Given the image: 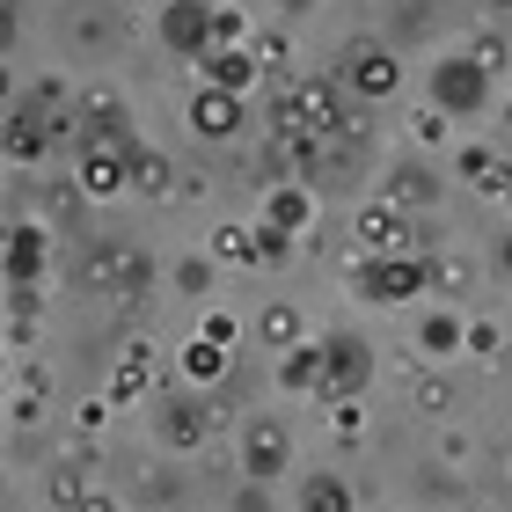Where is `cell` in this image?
<instances>
[{"instance_id": "cell-1", "label": "cell", "mask_w": 512, "mask_h": 512, "mask_svg": "<svg viewBox=\"0 0 512 512\" xmlns=\"http://www.w3.org/2000/svg\"><path fill=\"white\" fill-rule=\"evenodd\" d=\"M461 169H469V176L483 183V191H498V183H505V161H498V154H469Z\"/></svg>"}, {"instance_id": "cell-2", "label": "cell", "mask_w": 512, "mask_h": 512, "mask_svg": "<svg viewBox=\"0 0 512 512\" xmlns=\"http://www.w3.org/2000/svg\"><path fill=\"white\" fill-rule=\"evenodd\" d=\"M88 191H96V198H110V191H118V161H88Z\"/></svg>"}, {"instance_id": "cell-3", "label": "cell", "mask_w": 512, "mask_h": 512, "mask_svg": "<svg viewBox=\"0 0 512 512\" xmlns=\"http://www.w3.org/2000/svg\"><path fill=\"white\" fill-rule=\"evenodd\" d=\"M205 132H227V125H235V103H227V96H205V118H198Z\"/></svg>"}, {"instance_id": "cell-4", "label": "cell", "mask_w": 512, "mask_h": 512, "mask_svg": "<svg viewBox=\"0 0 512 512\" xmlns=\"http://www.w3.org/2000/svg\"><path fill=\"white\" fill-rule=\"evenodd\" d=\"M183 366H191V374H220V352H213V344H198V352H183Z\"/></svg>"}, {"instance_id": "cell-5", "label": "cell", "mask_w": 512, "mask_h": 512, "mask_svg": "<svg viewBox=\"0 0 512 512\" xmlns=\"http://www.w3.org/2000/svg\"><path fill=\"white\" fill-rule=\"evenodd\" d=\"M469 344H476V352H498V344H505V330H498V322H476V330H469Z\"/></svg>"}, {"instance_id": "cell-6", "label": "cell", "mask_w": 512, "mask_h": 512, "mask_svg": "<svg viewBox=\"0 0 512 512\" xmlns=\"http://www.w3.org/2000/svg\"><path fill=\"white\" fill-rule=\"evenodd\" d=\"M417 410H447V388H439V381H417Z\"/></svg>"}]
</instances>
